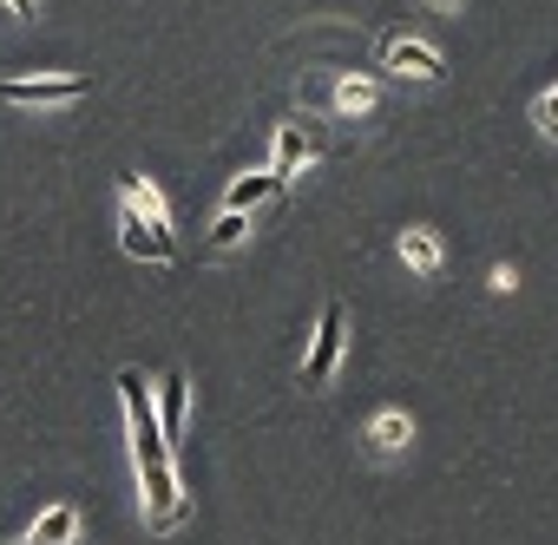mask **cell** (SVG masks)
<instances>
[{
    "instance_id": "cell-1",
    "label": "cell",
    "mask_w": 558,
    "mask_h": 545,
    "mask_svg": "<svg viewBox=\"0 0 558 545\" xmlns=\"http://www.w3.org/2000/svg\"><path fill=\"white\" fill-rule=\"evenodd\" d=\"M119 395H125V421H132V460H138V480H145V499H151V525L171 532L184 499H178V473H171V447L158 434V408L145 395V375L125 368L119 375Z\"/></svg>"
},
{
    "instance_id": "cell-2",
    "label": "cell",
    "mask_w": 558,
    "mask_h": 545,
    "mask_svg": "<svg viewBox=\"0 0 558 545\" xmlns=\"http://www.w3.org/2000/svg\"><path fill=\"white\" fill-rule=\"evenodd\" d=\"M336 362H342V310L329 303V310H323V323H316V342H310V368H303V382H310V388H323V382L336 375Z\"/></svg>"
},
{
    "instance_id": "cell-3",
    "label": "cell",
    "mask_w": 558,
    "mask_h": 545,
    "mask_svg": "<svg viewBox=\"0 0 558 545\" xmlns=\"http://www.w3.org/2000/svg\"><path fill=\"white\" fill-rule=\"evenodd\" d=\"M0 99H14V106H73V99H86V80H0Z\"/></svg>"
},
{
    "instance_id": "cell-4",
    "label": "cell",
    "mask_w": 558,
    "mask_h": 545,
    "mask_svg": "<svg viewBox=\"0 0 558 545\" xmlns=\"http://www.w3.org/2000/svg\"><path fill=\"white\" fill-rule=\"evenodd\" d=\"M119 230H125V250H132V256H145V263H178V243H171L165 230H151V223L138 217V204H132V197H125Z\"/></svg>"
},
{
    "instance_id": "cell-5",
    "label": "cell",
    "mask_w": 558,
    "mask_h": 545,
    "mask_svg": "<svg viewBox=\"0 0 558 545\" xmlns=\"http://www.w3.org/2000/svg\"><path fill=\"white\" fill-rule=\"evenodd\" d=\"M388 66L408 73V80H440L447 73V60L434 47H421V40H388Z\"/></svg>"
},
{
    "instance_id": "cell-6",
    "label": "cell",
    "mask_w": 558,
    "mask_h": 545,
    "mask_svg": "<svg viewBox=\"0 0 558 545\" xmlns=\"http://www.w3.org/2000/svg\"><path fill=\"white\" fill-rule=\"evenodd\" d=\"M303 152H310V138H303V125H283V132H276V165H269V178H276V191H283V184L296 178V165H303Z\"/></svg>"
},
{
    "instance_id": "cell-7",
    "label": "cell",
    "mask_w": 558,
    "mask_h": 545,
    "mask_svg": "<svg viewBox=\"0 0 558 545\" xmlns=\"http://www.w3.org/2000/svg\"><path fill=\"white\" fill-rule=\"evenodd\" d=\"M178 427H184V375H165L158 382V434H165V447L178 440Z\"/></svg>"
},
{
    "instance_id": "cell-8",
    "label": "cell",
    "mask_w": 558,
    "mask_h": 545,
    "mask_svg": "<svg viewBox=\"0 0 558 545\" xmlns=\"http://www.w3.org/2000/svg\"><path fill=\"white\" fill-rule=\"evenodd\" d=\"M73 538H80V512L73 506H47L34 519V545H73Z\"/></svg>"
},
{
    "instance_id": "cell-9",
    "label": "cell",
    "mask_w": 558,
    "mask_h": 545,
    "mask_svg": "<svg viewBox=\"0 0 558 545\" xmlns=\"http://www.w3.org/2000/svg\"><path fill=\"white\" fill-rule=\"evenodd\" d=\"M263 197H276V178H269V171H250V178H236V184H230L223 210H256Z\"/></svg>"
},
{
    "instance_id": "cell-10",
    "label": "cell",
    "mask_w": 558,
    "mask_h": 545,
    "mask_svg": "<svg viewBox=\"0 0 558 545\" xmlns=\"http://www.w3.org/2000/svg\"><path fill=\"white\" fill-rule=\"evenodd\" d=\"M401 256L421 269V277H434V269H440V237H434V230H408V237H401Z\"/></svg>"
},
{
    "instance_id": "cell-11",
    "label": "cell",
    "mask_w": 558,
    "mask_h": 545,
    "mask_svg": "<svg viewBox=\"0 0 558 545\" xmlns=\"http://www.w3.org/2000/svg\"><path fill=\"white\" fill-rule=\"evenodd\" d=\"M368 440H375V453H401V447L414 440V421H408V414H381V421L368 427Z\"/></svg>"
},
{
    "instance_id": "cell-12",
    "label": "cell",
    "mask_w": 558,
    "mask_h": 545,
    "mask_svg": "<svg viewBox=\"0 0 558 545\" xmlns=\"http://www.w3.org/2000/svg\"><path fill=\"white\" fill-rule=\"evenodd\" d=\"M250 237V217L243 210H223L217 223H210V250H230V243H243Z\"/></svg>"
},
{
    "instance_id": "cell-13",
    "label": "cell",
    "mask_w": 558,
    "mask_h": 545,
    "mask_svg": "<svg viewBox=\"0 0 558 545\" xmlns=\"http://www.w3.org/2000/svg\"><path fill=\"white\" fill-rule=\"evenodd\" d=\"M368 99H375V93H368V86H355V80H349V86H342V106H349V112H362V106H368Z\"/></svg>"
},
{
    "instance_id": "cell-14",
    "label": "cell",
    "mask_w": 558,
    "mask_h": 545,
    "mask_svg": "<svg viewBox=\"0 0 558 545\" xmlns=\"http://www.w3.org/2000/svg\"><path fill=\"white\" fill-rule=\"evenodd\" d=\"M538 119H545V132H558V93H545V99H538Z\"/></svg>"
},
{
    "instance_id": "cell-15",
    "label": "cell",
    "mask_w": 558,
    "mask_h": 545,
    "mask_svg": "<svg viewBox=\"0 0 558 545\" xmlns=\"http://www.w3.org/2000/svg\"><path fill=\"white\" fill-rule=\"evenodd\" d=\"M8 8H14V14H21V21H27V14H34V0H8Z\"/></svg>"
},
{
    "instance_id": "cell-16",
    "label": "cell",
    "mask_w": 558,
    "mask_h": 545,
    "mask_svg": "<svg viewBox=\"0 0 558 545\" xmlns=\"http://www.w3.org/2000/svg\"><path fill=\"white\" fill-rule=\"evenodd\" d=\"M427 8H460V0H427Z\"/></svg>"
}]
</instances>
